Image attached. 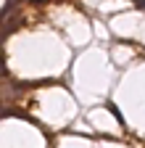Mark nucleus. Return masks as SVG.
<instances>
[{"label": "nucleus", "mask_w": 145, "mask_h": 148, "mask_svg": "<svg viewBox=\"0 0 145 148\" xmlns=\"http://www.w3.org/2000/svg\"><path fill=\"white\" fill-rule=\"evenodd\" d=\"M137 8H145V0H137Z\"/></svg>", "instance_id": "obj_1"}]
</instances>
